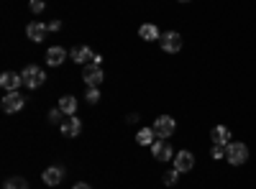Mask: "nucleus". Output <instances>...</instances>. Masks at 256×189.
Masks as SVG:
<instances>
[{"label":"nucleus","mask_w":256,"mask_h":189,"mask_svg":"<svg viewBox=\"0 0 256 189\" xmlns=\"http://www.w3.org/2000/svg\"><path fill=\"white\" fill-rule=\"evenodd\" d=\"M6 189H28V184H26L24 177H10V179L6 182Z\"/></svg>","instance_id":"19"},{"label":"nucleus","mask_w":256,"mask_h":189,"mask_svg":"<svg viewBox=\"0 0 256 189\" xmlns=\"http://www.w3.org/2000/svg\"><path fill=\"white\" fill-rule=\"evenodd\" d=\"M159 44H162V49H164L166 54H180V49H182V38H180L177 31H166V33H162Z\"/></svg>","instance_id":"3"},{"label":"nucleus","mask_w":256,"mask_h":189,"mask_svg":"<svg viewBox=\"0 0 256 189\" xmlns=\"http://www.w3.org/2000/svg\"><path fill=\"white\" fill-rule=\"evenodd\" d=\"M24 85V77L16 74V72H3L0 74V87L6 92H18V87Z\"/></svg>","instance_id":"7"},{"label":"nucleus","mask_w":256,"mask_h":189,"mask_svg":"<svg viewBox=\"0 0 256 189\" xmlns=\"http://www.w3.org/2000/svg\"><path fill=\"white\" fill-rule=\"evenodd\" d=\"M84 97H88V102H90V105H95V102L100 100V90H98V87H90Z\"/></svg>","instance_id":"21"},{"label":"nucleus","mask_w":256,"mask_h":189,"mask_svg":"<svg viewBox=\"0 0 256 189\" xmlns=\"http://www.w3.org/2000/svg\"><path fill=\"white\" fill-rule=\"evenodd\" d=\"M44 8H46V5H44V0H31V10H34V13H41Z\"/></svg>","instance_id":"23"},{"label":"nucleus","mask_w":256,"mask_h":189,"mask_svg":"<svg viewBox=\"0 0 256 189\" xmlns=\"http://www.w3.org/2000/svg\"><path fill=\"white\" fill-rule=\"evenodd\" d=\"M152 154H154V159H159V161L174 159V149H172L166 141H154V143H152Z\"/></svg>","instance_id":"9"},{"label":"nucleus","mask_w":256,"mask_h":189,"mask_svg":"<svg viewBox=\"0 0 256 189\" xmlns=\"http://www.w3.org/2000/svg\"><path fill=\"white\" fill-rule=\"evenodd\" d=\"M70 56H72V61L74 64H88V61H92V49L90 46H74L72 51H70Z\"/></svg>","instance_id":"12"},{"label":"nucleus","mask_w":256,"mask_h":189,"mask_svg":"<svg viewBox=\"0 0 256 189\" xmlns=\"http://www.w3.org/2000/svg\"><path fill=\"white\" fill-rule=\"evenodd\" d=\"M180 3H190V0H180Z\"/></svg>","instance_id":"27"},{"label":"nucleus","mask_w":256,"mask_h":189,"mask_svg":"<svg viewBox=\"0 0 256 189\" xmlns=\"http://www.w3.org/2000/svg\"><path fill=\"white\" fill-rule=\"evenodd\" d=\"M59 110H62L64 115H74V113H77V100H74L72 95H64V97L59 100Z\"/></svg>","instance_id":"16"},{"label":"nucleus","mask_w":256,"mask_h":189,"mask_svg":"<svg viewBox=\"0 0 256 189\" xmlns=\"http://www.w3.org/2000/svg\"><path fill=\"white\" fill-rule=\"evenodd\" d=\"M67 56H70V54L64 51L62 46H52V49L46 51V64H49V67H59Z\"/></svg>","instance_id":"14"},{"label":"nucleus","mask_w":256,"mask_h":189,"mask_svg":"<svg viewBox=\"0 0 256 189\" xmlns=\"http://www.w3.org/2000/svg\"><path fill=\"white\" fill-rule=\"evenodd\" d=\"M210 136H212V143L216 146H228L230 143V131L226 128V125H216V128L210 131Z\"/></svg>","instance_id":"13"},{"label":"nucleus","mask_w":256,"mask_h":189,"mask_svg":"<svg viewBox=\"0 0 256 189\" xmlns=\"http://www.w3.org/2000/svg\"><path fill=\"white\" fill-rule=\"evenodd\" d=\"M154 138H156V131H154V128H141V131H138V136H136L138 146H152V143H154Z\"/></svg>","instance_id":"18"},{"label":"nucleus","mask_w":256,"mask_h":189,"mask_svg":"<svg viewBox=\"0 0 256 189\" xmlns=\"http://www.w3.org/2000/svg\"><path fill=\"white\" fill-rule=\"evenodd\" d=\"M72 189H90V184H84V182H77Z\"/></svg>","instance_id":"26"},{"label":"nucleus","mask_w":256,"mask_h":189,"mask_svg":"<svg viewBox=\"0 0 256 189\" xmlns=\"http://www.w3.org/2000/svg\"><path fill=\"white\" fill-rule=\"evenodd\" d=\"M20 77H24V85H26L28 90H36V87H41V85L46 82V74L41 72L38 67H34V64L20 72Z\"/></svg>","instance_id":"2"},{"label":"nucleus","mask_w":256,"mask_h":189,"mask_svg":"<svg viewBox=\"0 0 256 189\" xmlns=\"http://www.w3.org/2000/svg\"><path fill=\"white\" fill-rule=\"evenodd\" d=\"M138 33H141L144 41H156V38H162V36H159V28H156L154 23H144V26L138 28Z\"/></svg>","instance_id":"17"},{"label":"nucleus","mask_w":256,"mask_h":189,"mask_svg":"<svg viewBox=\"0 0 256 189\" xmlns=\"http://www.w3.org/2000/svg\"><path fill=\"white\" fill-rule=\"evenodd\" d=\"M59 131H62V136L74 138V136H80V131H82V123H80V118H77V115H70L67 120H62Z\"/></svg>","instance_id":"8"},{"label":"nucleus","mask_w":256,"mask_h":189,"mask_svg":"<svg viewBox=\"0 0 256 189\" xmlns=\"http://www.w3.org/2000/svg\"><path fill=\"white\" fill-rule=\"evenodd\" d=\"M174 128H177V123H174V118H172V115H159V118H156V123H154V131H156V136H162V138L172 136V133H174Z\"/></svg>","instance_id":"4"},{"label":"nucleus","mask_w":256,"mask_h":189,"mask_svg":"<svg viewBox=\"0 0 256 189\" xmlns=\"http://www.w3.org/2000/svg\"><path fill=\"white\" fill-rule=\"evenodd\" d=\"M226 159L233 164V166H241V164H246V159H248V149L244 143H228L226 146Z\"/></svg>","instance_id":"1"},{"label":"nucleus","mask_w":256,"mask_h":189,"mask_svg":"<svg viewBox=\"0 0 256 189\" xmlns=\"http://www.w3.org/2000/svg\"><path fill=\"white\" fill-rule=\"evenodd\" d=\"M62 115H64V113L56 108V110H52V113H49V120H52V123H62Z\"/></svg>","instance_id":"24"},{"label":"nucleus","mask_w":256,"mask_h":189,"mask_svg":"<svg viewBox=\"0 0 256 189\" xmlns=\"http://www.w3.org/2000/svg\"><path fill=\"white\" fill-rule=\"evenodd\" d=\"M46 26H49V31H59V28H62L59 20H52V23H46Z\"/></svg>","instance_id":"25"},{"label":"nucleus","mask_w":256,"mask_h":189,"mask_svg":"<svg viewBox=\"0 0 256 189\" xmlns=\"http://www.w3.org/2000/svg\"><path fill=\"white\" fill-rule=\"evenodd\" d=\"M46 33H49V26H46V23H38V20H34V23L26 26V36H28L31 41H36V44H38V41H44Z\"/></svg>","instance_id":"11"},{"label":"nucleus","mask_w":256,"mask_h":189,"mask_svg":"<svg viewBox=\"0 0 256 189\" xmlns=\"http://www.w3.org/2000/svg\"><path fill=\"white\" fill-rule=\"evenodd\" d=\"M226 156V146H212V159H223Z\"/></svg>","instance_id":"22"},{"label":"nucleus","mask_w":256,"mask_h":189,"mask_svg":"<svg viewBox=\"0 0 256 189\" xmlns=\"http://www.w3.org/2000/svg\"><path fill=\"white\" fill-rule=\"evenodd\" d=\"M177 177H180V172H177V169H172V172H166V174H164V184H166V187H172V184L177 182Z\"/></svg>","instance_id":"20"},{"label":"nucleus","mask_w":256,"mask_h":189,"mask_svg":"<svg viewBox=\"0 0 256 189\" xmlns=\"http://www.w3.org/2000/svg\"><path fill=\"white\" fill-rule=\"evenodd\" d=\"M62 179H64V169H62V166H49V169L44 172V182L49 187H56Z\"/></svg>","instance_id":"15"},{"label":"nucleus","mask_w":256,"mask_h":189,"mask_svg":"<svg viewBox=\"0 0 256 189\" xmlns=\"http://www.w3.org/2000/svg\"><path fill=\"white\" fill-rule=\"evenodd\" d=\"M82 79H84V85L88 87H100V82H102V72H100V64H90L84 67V72H82Z\"/></svg>","instance_id":"6"},{"label":"nucleus","mask_w":256,"mask_h":189,"mask_svg":"<svg viewBox=\"0 0 256 189\" xmlns=\"http://www.w3.org/2000/svg\"><path fill=\"white\" fill-rule=\"evenodd\" d=\"M174 169L182 174V172H192L195 169V156H192L190 151H180L174 154Z\"/></svg>","instance_id":"10"},{"label":"nucleus","mask_w":256,"mask_h":189,"mask_svg":"<svg viewBox=\"0 0 256 189\" xmlns=\"http://www.w3.org/2000/svg\"><path fill=\"white\" fill-rule=\"evenodd\" d=\"M26 105V100H24V95H18V92H8L6 97H3V102H0V108H3L6 113H18L20 108Z\"/></svg>","instance_id":"5"}]
</instances>
